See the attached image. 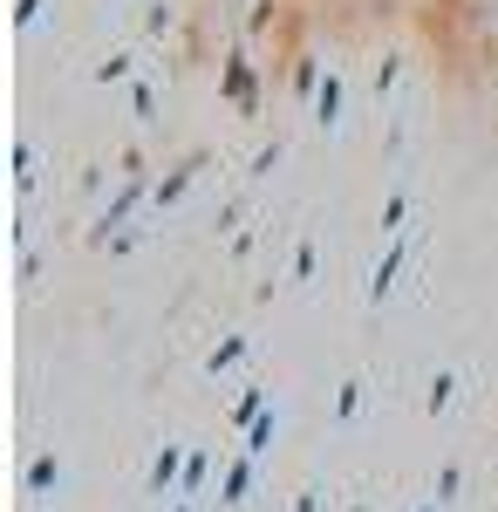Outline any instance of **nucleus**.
Masks as SVG:
<instances>
[{
  "mask_svg": "<svg viewBox=\"0 0 498 512\" xmlns=\"http://www.w3.org/2000/svg\"><path fill=\"white\" fill-rule=\"evenodd\" d=\"M219 96H226L232 110H253L260 103V76H253V55L246 48H232L226 69H219Z\"/></svg>",
  "mask_w": 498,
  "mask_h": 512,
  "instance_id": "nucleus-1",
  "label": "nucleus"
},
{
  "mask_svg": "<svg viewBox=\"0 0 498 512\" xmlns=\"http://www.w3.org/2000/svg\"><path fill=\"white\" fill-rule=\"evenodd\" d=\"M123 164H130V178H123V192L103 205V219H96V246H103V239H110V226H123V219H130V205L144 198V164H137V158H123Z\"/></svg>",
  "mask_w": 498,
  "mask_h": 512,
  "instance_id": "nucleus-2",
  "label": "nucleus"
},
{
  "mask_svg": "<svg viewBox=\"0 0 498 512\" xmlns=\"http://www.w3.org/2000/svg\"><path fill=\"white\" fill-rule=\"evenodd\" d=\"M403 260H410V239H389V253L376 260V274H369V301H376V308L389 301V287H396V274H403Z\"/></svg>",
  "mask_w": 498,
  "mask_h": 512,
  "instance_id": "nucleus-3",
  "label": "nucleus"
},
{
  "mask_svg": "<svg viewBox=\"0 0 498 512\" xmlns=\"http://www.w3.org/2000/svg\"><path fill=\"white\" fill-rule=\"evenodd\" d=\"M185 458H192V451L164 444V451L151 458V492H178V485H185Z\"/></svg>",
  "mask_w": 498,
  "mask_h": 512,
  "instance_id": "nucleus-4",
  "label": "nucleus"
},
{
  "mask_svg": "<svg viewBox=\"0 0 498 512\" xmlns=\"http://www.w3.org/2000/svg\"><path fill=\"white\" fill-rule=\"evenodd\" d=\"M192 171H198V158H185V164H171V171H164V178L151 185V205H157V212L185 198V185H192Z\"/></svg>",
  "mask_w": 498,
  "mask_h": 512,
  "instance_id": "nucleus-5",
  "label": "nucleus"
},
{
  "mask_svg": "<svg viewBox=\"0 0 498 512\" xmlns=\"http://www.w3.org/2000/svg\"><path fill=\"white\" fill-rule=\"evenodd\" d=\"M246 485H253V458L239 451V458L226 465V478H219V506H239V499H246Z\"/></svg>",
  "mask_w": 498,
  "mask_h": 512,
  "instance_id": "nucleus-6",
  "label": "nucleus"
},
{
  "mask_svg": "<svg viewBox=\"0 0 498 512\" xmlns=\"http://www.w3.org/2000/svg\"><path fill=\"white\" fill-rule=\"evenodd\" d=\"M314 117H321V130H335V123H342V76H335V69H328L321 96H314Z\"/></svg>",
  "mask_w": 498,
  "mask_h": 512,
  "instance_id": "nucleus-7",
  "label": "nucleus"
},
{
  "mask_svg": "<svg viewBox=\"0 0 498 512\" xmlns=\"http://www.w3.org/2000/svg\"><path fill=\"white\" fill-rule=\"evenodd\" d=\"M55 478H62V465H55V451H35V458H28V472H21V485H28V492H48V485H55Z\"/></svg>",
  "mask_w": 498,
  "mask_h": 512,
  "instance_id": "nucleus-8",
  "label": "nucleus"
},
{
  "mask_svg": "<svg viewBox=\"0 0 498 512\" xmlns=\"http://www.w3.org/2000/svg\"><path fill=\"white\" fill-rule=\"evenodd\" d=\"M451 396H458V376H451V369H437V376H430V396H423V410H430V417H444V410H451Z\"/></svg>",
  "mask_w": 498,
  "mask_h": 512,
  "instance_id": "nucleus-9",
  "label": "nucleus"
},
{
  "mask_svg": "<svg viewBox=\"0 0 498 512\" xmlns=\"http://www.w3.org/2000/svg\"><path fill=\"white\" fill-rule=\"evenodd\" d=\"M239 355H246V335H226L219 349L205 355V376H226V369H232V362H239Z\"/></svg>",
  "mask_w": 498,
  "mask_h": 512,
  "instance_id": "nucleus-10",
  "label": "nucleus"
},
{
  "mask_svg": "<svg viewBox=\"0 0 498 512\" xmlns=\"http://www.w3.org/2000/svg\"><path fill=\"white\" fill-rule=\"evenodd\" d=\"M403 219H410V192H389V198H383V233L403 239Z\"/></svg>",
  "mask_w": 498,
  "mask_h": 512,
  "instance_id": "nucleus-11",
  "label": "nucleus"
},
{
  "mask_svg": "<svg viewBox=\"0 0 498 512\" xmlns=\"http://www.w3.org/2000/svg\"><path fill=\"white\" fill-rule=\"evenodd\" d=\"M458 485H464V472H458V465H444V472H437V492H430V499H437V506H451V499H458Z\"/></svg>",
  "mask_w": 498,
  "mask_h": 512,
  "instance_id": "nucleus-12",
  "label": "nucleus"
},
{
  "mask_svg": "<svg viewBox=\"0 0 498 512\" xmlns=\"http://www.w3.org/2000/svg\"><path fill=\"white\" fill-rule=\"evenodd\" d=\"M267 444H273V410H267V417H260V424H253V431H246V458H260Z\"/></svg>",
  "mask_w": 498,
  "mask_h": 512,
  "instance_id": "nucleus-13",
  "label": "nucleus"
},
{
  "mask_svg": "<svg viewBox=\"0 0 498 512\" xmlns=\"http://www.w3.org/2000/svg\"><path fill=\"white\" fill-rule=\"evenodd\" d=\"M198 485H205V451H192V458H185V485H178V499H192Z\"/></svg>",
  "mask_w": 498,
  "mask_h": 512,
  "instance_id": "nucleus-14",
  "label": "nucleus"
},
{
  "mask_svg": "<svg viewBox=\"0 0 498 512\" xmlns=\"http://www.w3.org/2000/svg\"><path fill=\"white\" fill-rule=\"evenodd\" d=\"M355 410H362V383H342V396H335V417H342V424H348Z\"/></svg>",
  "mask_w": 498,
  "mask_h": 512,
  "instance_id": "nucleus-15",
  "label": "nucleus"
},
{
  "mask_svg": "<svg viewBox=\"0 0 498 512\" xmlns=\"http://www.w3.org/2000/svg\"><path fill=\"white\" fill-rule=\"evenodd\" d=\"M14 185H21V192L35 185V158H28V144H14Z\"/></svg>",
  "mask_w": 498,
  "mask_h": 512,
  "instance_id": "nucleus-16",
  "label": "nucleus"
},
{
  "mask_svg": "<svg viewBox=\"0 0 498 512\" xmlns=\"http://www.w3.org/2000/svg\"><path fill=\"white\" fill-rule=\"evenodd\" d=\"M294 280H314V239L294 246Z\"/></svg>",
  "mask_w": 498,
  "mask_h": 512,
  "instance_id": "nucleus-17",
  "label": "nucleus"
},
{
  "mask_svg": "<svg viewBox=\"0 0 498 512\" xmlns=\"http://www.w3.org/2000/svg\"><path fill=\"white\" fill-rule=\"evenodd\" d=\"M123 76H130V55H110V62L96 69V82H123Z\"/></svg>",
  "mask_w": 498,
  "mask_h": 512,
  "instance_id": "nucleus-18",
  "label": "nucleus"
},
{
  "mask_svg": "<svg viewBox=\"0 0 498 512\" xmlns=\"http://www.w3.org/2000/svg\"><path fill=\"white\" fill-rule=\"evenodd\" d=\"M130 110H137V117H151V110H157V96H151V82H137V89H130Z\"/></svg>",
  "mask_w": 498,
  "mask_h": 512,
  "instance_id": "nucleus-19",
  "label": "nucleus"
},
{
  "mask_svg": "<svg viewBox=\"0 0 498 512\" xmlns=\"http://www.w3.org/2000/svg\"><path fill=\"white\" fill-rule=\"evenodd\" d=\"M35 14H41V0H21V7H14V21H21V28H35Z\"/></svg>",
  "mask_w": 498,
  "mask_h": 512,
  "instance_id": "nucleus-20",
  "label": "nucleus"
},
{
  "mask_svg": "<svg viewBox=\"0 0 498 512\" xmlns=\"http://www.w3.org/2000/svg\"><path fill=\"white\" fill-rule=\"evenodd\" d=\"M417 512H444V506H437V499H423V506H417Z\"/></svg>",
  "mask_w": 498,
  "mask_h": 512,
  "instance_id": "nucleus-21",
  "label": "nucleus"
},
{
  "mask_svg": "<svg viewBox=\"0 0 498 512\" xmlns=\"http://www.w3.org/2000/svg\"><path fill=\"white\" fill-rule=\"evenodd\" d=\"M171 512H192V506H171Z\"/></svg>",
  "mask_w": 498,
  "mask_h": 512,
  "instance_id": "nucleus-22",
  "label": "nucleus"
},
{
  "mask_svg": "<svg viewBox=\"0 0 498 512\" xmlns=\"http://www.w3.org/2000/svg\"><path fill=\"white\" fill-rule=\"evenodd\" d=\"M348 512H369V506H348Z\"/></svg>",
  "mask_w": 498,
  "mask_h": 512,
  "instance_id": "nucleus-23",
  "label": "nucleus"
}]
</instances>
